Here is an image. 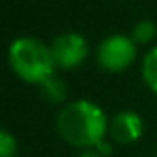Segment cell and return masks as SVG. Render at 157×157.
Here are the masks:
<instances>
[{
    "instance_id": "1",
    "label": "cell",
    "mask_w": 157,
    "mask_h": 157,
    "mask_svg": "<svg viewBox=\"0 0 157 157\" xmlns=\"http://www.w3.org/2000/svg\"><path fill=\"white\" fill-rule=\"evenodd\" d=\"M57 131L70 146L91 150L105 140L109 120L105 111L89 100H76L67 104L57 115Z\"/></svg>"
},
{
    "instance_id": "2",
    "label": "cell",
    "mask_w": 157,
    "mask_h": 157,
    "mask_svg": "<svg viewBox=\"0 0 157 157\" xmlns=\"http://www.w3.org/2000/svg\"><path fill=\"white\" fill-rule=\"evenodd\" d=\"M8 61L11 70L22 82L41 85L44 80L54 76L56 63L50 46L35 37H19L11 41L8 48Z\"/></svg>"
},
{
    "instance_id": "3",
    "label": "cell",
    "mask_w": 157,
    "mask_h": 157,
    "mask_svg": "<svg viewBox=\"0 0 157 157\" xmlns=\"http://www.w3.org/2000/svg\"><path fill=\"white\" fill-rule=\"evenodd\" d=\"M137 56V44L131 39V35H122V33H113L107 35L96 50V61L100 68L118 74L124 72L131 67Z\"/></svg>"
},
{
    "instance_id": "4",
    "label": "cell",
    "mask_w": 157,
    "mask_h": 157,
    "mask_svg": "<svg viewBox=\"0 0 157 157\" xmlns=\"http://www.w3.org/2000/svg\"><path fill=\"white\" fill-rule=\"evenodd\" d=\"M50 52H52L56 68L72 70V68H78L87 59L89 43L78 32H65L52 41Z\"/></svg>"
},
{
    "instance_id": "5",
    "label": "cell",
    "mask_w": 157,
    "mask_h": 157,
    "mask_svg": "<svg viewBox=\"0 0 157 157\" xmlns=\"http://www.w3.org/2000/svg\"><path fill=\"white\" fill-rule=\"evenodd\" d=\"M109 137L117 144H133L144 133V120L139 113L124 109L109 120Z\"/></svg>"
},
{
    "instance_id": "6",
    "label": "cell",
    "mask_w": 157,
    "mask_h": 157,
    "mask_svg": "<svg viewBox=\"0 0 157 157\" xmlns=\"http://www.w3.org/2000/svg\"><path fill=\"white\" fill-rule=\"evenodd\" d=\"M140 74H142V80H144L146 87L153 94H157V46H153L151 50H148L144 54Z\"/></svg>"
},
{
    "instance_id": "7",
    "label": "cell",
    "mask_w": 157,
    "mask_h": 157,
    "mask_svg": "<svg viewBox=\"0 0 157 157\" xmlns=\"http://www.w3.org/2000/svg\"><path fill=\"white\" fill-rule=\"evenodd\" d=\"M39 89H41L43 98H46L48 102H54V104L63 102L67 98V93H68L65 82L61 80V78H56V76H50L48 80H44L39 85Z\"/></svg>"
},
{
    "instance_id": "8",
    "label": "cell",
    "mask_w": 157,
    "mask_h": 157,
    "mask_svg": "<svg viewBox=\"0 0 157 157\" xmlns=\"http://www.w3.org/2000/svg\"><path fill=\"white\" fill-rule=\"evenodd\" d=\"M157 35V24L150 19H142L139 21L133 30H131V39L135 41V44H150Z\"/></svg>"
},
{
    "instance_id": "9",
    "label": "cell",
    "mask_w": 157,
    "mask_h": 157,
    "mask_svg": "<svg viewBox=\"0 0 157 157\" xmlns=\"http://www.w3.org/2000/svg\"><path fill=\"white\" fill-rule=\"evenodd\" d=\"M17 155V139L8 131H0V157H15Z\"/></svg>"
},
{
    "instance_id": "10",
    "label": "cell",
    "mask_w": 157,
    "mask_h": 157,
    "mask_svg": "<svg viewBox=\"0 0 157 157\" xmlns=\"http://www.w3.org/2000/svg\"><path fill=\"white\" fill-rule=\"evenodd\" d=\"M80 157H104L98 150H94V148H91V150H83V153L80 155Z\"/></svg>"
},
{
    "instance_id": "11",
    "label": "cell",
    "mask_w": 157,
    "mask_h": 157,
    "mask_svg": "<svg viewBox=\"0 0 157 157\" xmlns=\"http://www.w3.org/2000/svg\"><path fill=\"white\" fill-rule=\"evenodd\" d=\"M155 157H157V153H155Z\"/></svg>"
}]
</instances>
